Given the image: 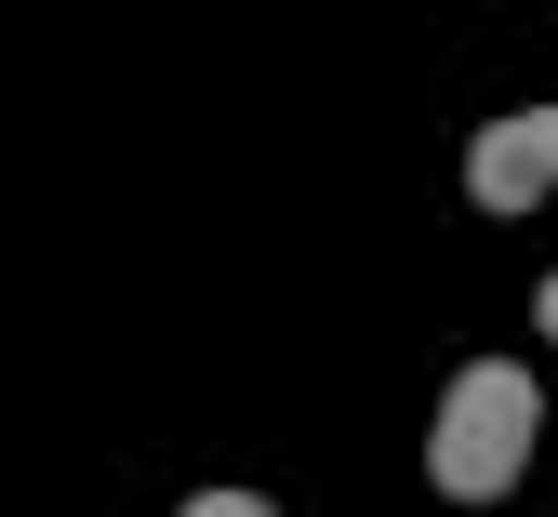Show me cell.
I'll return each mask as SVG.
<instances>
[{
	"label": "cell",
	"mask_w": 558,
	"mask_h": 517,
	"mask_svg": "<svg viewBox=\"0 0 558 517\" xmlns=\"http://www.w3.org/2000/svg\"><path fill=\"white\" fill-rule=\"evenodd\" d=\"M532 438H545V398H532V372L478 358V372L439 398V424H426V478H439L452 504H493V491H519Z\"/></svg>",
	"instance_id": "cell-1"
},
{
	"label": "cell",
	"mask_w": 558,
	"mask_h": 517,
	"mask_svg": "<svg viewBox=\"0 0 558 517\" xmlns=\"http://www.w3.org/2000/svg\"><path fill=\"white\" fill-rule=\"evenodd\" d=\"M545 186H558V107H519V120H493L465 146V199L478 212H532Z\"/></svg>",
	"instance_id": "cell-2"
},
{
	"label": "cell",
	"mask_w": 558,
	"mask_h": 517,
	"mask_svg": "<svg viewBox=\"0 0 558 517\" xmlns=\"http://www.w3.org/2000/svg\"><path fill=\"white\" fill-rule=\"evenodd\" d=\"M186 517H279V504H266V491H199Z\"/></svg>",
	"instance_id": "cell-3"
},
{
	"label": "cell",
	"mask_w": 558,
	"mask_h": 517,
	"mask_svg": "<svg viewBox=\"0 0 558 517\" xmlns=\"http://www.w3.org/2000/svg\"><path fill=\"white\" fill-rule=\"evenodd\" d=\"M532 319H545V345H558V279H545V292H532Z\"/></svg>",
	"instance_id": "cell-4"
}]
</instances>
